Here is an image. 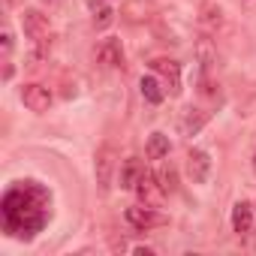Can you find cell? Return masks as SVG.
Segmentation results:
<instances>
[{
    "mask_svg": "<svg viewBox=\"0 0 256 256\" xmlns=\"http://www.w3.org/2000/svg\"><path fill=\"white\" fill-rule=\"evenodd\" d=\"M139 88H142V96L151 102V106H160L163 102V96H166V90H163V84L154 78V76H145L142 82H139Z\"/></svg>",
    "mask_w": 256,
    "mask_h": 256,
    "instance_id": "obj_13",
    "label": "cell"
},
{
    "mask_svg": "<svg viewBox=\"0 0 256 256\" xmlns=\"http://www.w3.org/2000/svg\"><path fill=\"white\" fill-rule=\"evenodd\" d=\"M120 16L130 24H142V22H148L154 16V4H151V0H126Z\"/></svg>",
    "mask_w": 256,
    "mask_h": 256,
    "instance_id": "obj_9",
    "label": "cell"
},
{
    "mask_svg": "<svg viewBox=\"0 0 256 256\" xmlns=\"http://www.w3.org/2000/svg\"><path fill=\"white\" fill-rule=\"evenodd\" d=\"M187 172L193 178V184H205L208 175H211V157L202 151V148H193L187 154Z\"/></svg>",
    "mask_w": 256,
    "mask_h": 256,
    "instance_id": "obj_8",
    "label": "cell"
},
{
    "mask_svg": "<svg viewBox=\"0 0 256 256\" xmlns=\"http://www.w3.org/2000/svg\"><path fill=\"white\" fill-rule=\"evenodd\" d=\"M0 46H4V54L10 58V52H12V34H10V30H4V36H0Z\"/></svg>",
    "mask_w": 256,
    "mask_h": 256,
    "instance_id": "obj_20",
    "label": "cell"
},
{
    "mask_svg": "<svg viewBox=\"0 0 256 256\" xmlns=\"http://www.w3.org/2000/svg\"><path fill=\"white\" fill-rule=\"evenodd\" d=\"M151 70L163 76V82L169 84V90H172L175 96L181 94V64H178V60H169V58H157V60H151Z\"/></svg>",
    "mask_w": 256,
    "mask_h": 256,
    "instance_id": "obj_6",
    "label": "cell"
},
{
    "mask_svg": "<svg viewBox=\"0 0 256 256\" xmlns=\"http://www.w3.org/2000/svg\"><path fill=\"white\" fill-rule=\"evenodd\" d=\"M22 100H24V106H28L30 112H36V114L48 112V106H52V94H48V88H42V84H24V88H22Z\"/></svg>",
    "mask_w": 256,
    "mask_h": 256,
    "instance_id": "obj_7",
    "label": "cell"
},
{
    "mask_svg": "<svg viewBox=\"0 0 256 256\" xmlns=\"http://www.w3.org/2000/svg\"><path fill=\"white\" fill-rule=\"evenodd\" d=\"M199 60H202V70L208 72V66H211V60H214V48H211L208 40H199Z\"/></svg>",
    "mask_w": 256,
    "mask_h": 256,
    "instance_id": "obj_19",
    "label": "cell"
},
{
    "mask_svg": "<svg viewBox=\"0 0 256 256\" xmlns=\"http://www.w3.org/2000/svg\"><path fill=\"white\" fill-rule=\"evenodd\" d=\"M22 28H24V34H28L30 42H42V40H48V34H52L48 16H42L40 10H24V16H22Z\"/></svg>",
    "mask_w": 256,
    "mask_h": 256,
    "instance_id": "obj_3",
    "label": "cell"
},
{
    "mask_svg": "<svg viewBox=\"0 0 256 256\" xmlns=\"http://www.w3.org/2000/svg\"><path fill=\"white\" fill-rule=\"evenodd\" d=\"M232 229H235L238 235H247V232L253 229V205H250V202H238V205L232 208Z\"/></svg>",
    "mask_w": 256,
    "mask_h": 256,
    "instance_id": "obj_10",
    "label": "cell"
},
{
    "mask_svg": "<svg viewBox=\"0 0 256 256\" xmlns=\"http://www.w3.org/2000/svg\"><path fill=\"white\" fill-rule=\"evenodd\" d=\"M145 154H148V160H163V157L169 154V136H163V133H151Z\"/></svg>",
    "mask_w": 256,
    "mask_h": 256,
    "instance_id": "obj_14",
    "label": "cell"
},
{
    "mask_svg": "<svg viewBox=\"0 0 256 256\" xmlns=\"http://www.w3.org/2000/svg\"><path fill=\"white\" fill-rule=\"evenodd\" d=\"M112 16H114V12H112L108 6H100V10H94V28H96V30L108 28V24H112Z\"/></svg>",
    "mask_w": 256,
    "mask_h": 256,
    "instance_id": "obj_18",
    "label": "cell"
},
{
    "mask_svg": "<svg viewBox=\"0 0 256 256\" xmlns=\"http://www.w3.org/2000/svg\"><path fill=\"white\" fill-rule=\"evenodd\" d=\"M96 58H100L106 66H124V52H120V42H118V40H106V42L96 48Z\"/></svg>",
    "mask_w": 256,
    "mask_h": 256,
    "instance_id": "obj_12",
    "label": "cell"
},
{
    "mask_svg": "<svg viewBox=\"0 0 256 256\" xmlns=\"http://www.w3.org/2000/svg\"><path fill=\"white\" fill-rule=\"evenodd\" d=\"M220 22H223V12H220V6H214V4H205V6H202V24H205L208 30H214V28H220Z\"/></svg>",
    "mask_w": 256,
    "mask_h": 256,
    "instance_id": "obj_16",
    "label": "cell"
},
{
    "mask_svg": "<svg viewBox=\"0 0 256 256\" xmlns=\"http://www.w3.org/2000/svg\"><path fill=\"white\" fill-rule=\"evenodd\" d=\"M142 172H145V166H142L136 157L124 160V166H120V190H133L136 181L142 178Z\"/></svg>",
    "mask_w": 256,
    "mask_h": 256,
    "instance_id": "obj_11",
    "label": "cell"
},
{
    "mask_svg": "<svg viewBox=\"0 0 256 256\" xmlns=\"http://www.w3.org/2000/svg\"><path fill=\"white\" fill-rule=\"evenodd\" d=\"M88 6L90 10H100V6H106V0H88Z\"/></svg>",
    "mask_w": 256,
    "mask_h": 256,
    "instance_id": "obj_21",
    "label": "cell"
},
{
    "mask_svg": "<svg viewBox=\"0 0 256 256\" xmlns=\"http://www.w3.org/2000/svg\"><path fill=\"white\" fill-rule=\"evenodd\" d=\"M118 160H114V148L112 145H102L96 151V184L100 190H108L112 187V172H114Z\"/></svg>",
    "mask_w": 256,
    "mask_h": 256,
    "instance_id": "obj_5",
    "label": "cell"
},
{
    "mask_svg": "<svg viewBox=\"0 0 256 256\" xmlns=\"http://www.w3.org/2000/svg\"><path fill=\"white\" fill-rule=\"evenodd\" d=\"M52 196L36 181H18L4 196V229L16 238H34L48 220Z\"/></svg>",
    "mask_w": 256,
    "mask_h": 256,
    "instance_id": "obj_1",
    "label": "cell"
},
{
    "mask_svg": "<svg viewBox=\"0 0 256 256\" xmlns=\"http://www.w3.org/2000/svg\"><path fill=\"white\" fill-rule=\"evenodd\" d=\"M42 4H48V6H54V4H60V0H42Z\"/></svg>",
    "mask_w": 256,
    "mask_h": 256,
    "instance_id": "obj_23",
    "label": "cell"
},
{
    "mask_svg": "<svg viewBox=\"0 0 256 256\" xmlns=\"http://www.w3.org/2000/svg\"><path fill=\"white\" fill-rule=\"evenodd\" d=\"M253 172H256V154H253Z\"/></svg>",
    "mask_w": 256,
    "mask_h": 256,
    "instance_id": "obj_24",
    "label": "cell"
},
{
    "mask_svg": "<svg viewBox=\"0 0 256 256\" xmlns=\"http://www.w3.org/2000/svg\"><path fill=\"white\" fill-rule=\"evenodd\" d=\"M133 190H136V196H139V202H142V205H154V208L163 202V193H166V190H163V184H160V178H157L151 169H145V172H142V178L136 181V187H133Z\"/></svg>",
    "mask_w": 256,
    "mask_h": 256,
    "instance_id": "obj_2",
    "label": "cell"
},
{
    "mask_svg": "<svg viewBox=\"0 0 256 256\" xmlns=\"http://www.w3.org/2000/svg\"><path fill=\"white\" fill-rule=\"evenodd\" d=\"M126 220H130V226L136 229H154V226H163L166 217L154 211V205H133V208H126Z\"/></svg>",
    "mask_w": 256,
    "mask_h": 256,
    "instance_id": "obj_4",
    "label": "cell"
},
{
    "mask_svg": "<svg viewBox=\"0 0 256 256\" xmlns=\"http://www.w3.org/2000/svg\"><path fill=\"white\" fill-rule=\"evenodd\" d=\"M160 184H163L166 193H175V190H178V175H175V166H172V163L163 166V172H160Z\"/></svg>",
    "mask_w": 256,
    "mask_h": 256,
    "instance_id": "obj_17",
    "label": "cell"
},
{
    "mask_svg": "<svg viewBox=\"0 0 256 256\" xmlns=\"http://www.w3.org/2000/svg\"><path fill=\"white\" fill-rule=\"evenodd\" d=\"M205 120H208V112H199V108H190L187 112V118H184V124H181V130H184V136H196L202 126H205Z\"/></svg>",
    "mask_w": 256,
    "mask_h": 256,
    "instance_id": "obj_15",
    "label": "cell"
},
{
    "mask_svg": "<svg viewBox=\"0 0 256 256\" xmlns=\"http://www.w3.org/2000/svg\"><path fill=\"white\" fill-rule=\"evenodd\" d=\"M22 4V0H6V6H18Z\"/></svg>",
    "mask_w": 256,
    "mask_h": 256,
    "instance_id": "obj_22",
    "label": "cell"
}]
</instances>
